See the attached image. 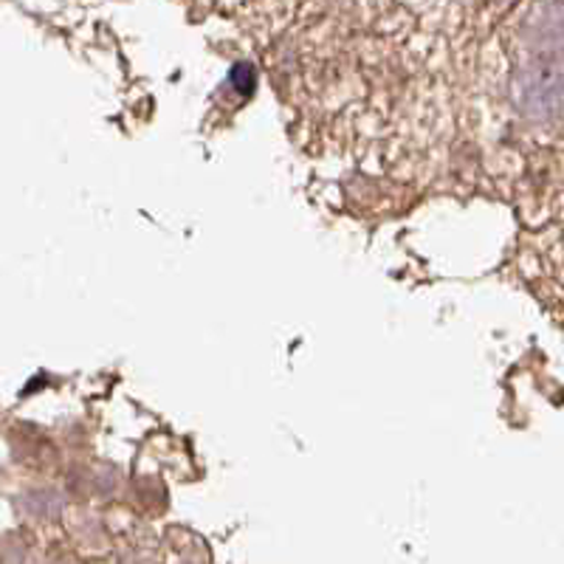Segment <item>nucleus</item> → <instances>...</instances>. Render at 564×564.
Returning <instances> with one entry per match:
<instances>
[{
  "instance_id": "nucleus-1",
  "label": "nucleus",
  "mask_w": 564,
  "mask_h": 564,
  "mask_svg": "<svg viewBox=\"0 0 564 564\" xmlns=\"http://www.w3.org/2000/svg\"><path fill=\"white\" fill-rule=\"evenodd\" d=\"M513 108L528 122L551 124L564 119V70L553 65H531L520 70L511 85Z\"/></svg>"
}]
</instances>
